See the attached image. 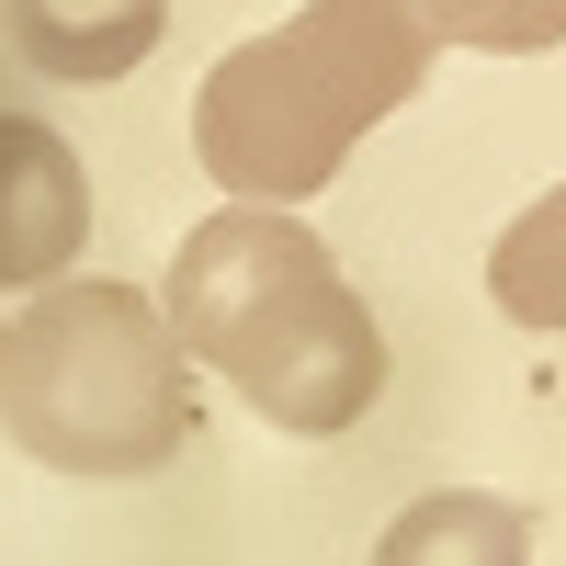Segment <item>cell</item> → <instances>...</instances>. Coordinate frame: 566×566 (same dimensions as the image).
I'll return each mask as SVG.
<instances>
[{
    "label": "cell",
    "mask_w": 566,
    "mask_h": 566,
    "mask_svg": "<svg viewBox=\"0 0 566 566\" xmlns=\"http://www.w3.org/2000/svg\"><path fill=\"white\" fill-rule=\"evenodd\" d=\"M0 34H12L23 69L69 80V91H103V80L159 57L170 0H0Z\"/></svg>",
    "instance_id": "5b68a950"
},
{
    "label": "cell",
    "mask_w": 566,
    "mask_h": 566,
    "mask_svg": "<svg viewBox=\"0 0 566 566\" xmlns=\"http://www.w3.org/2000/svg\"><path fill=\"white\" fill-rule=\"evenodd\" d=\"M159 306L181 352L216 363L272 431L328 442L386 397V328L352 295V272L295 205H227L170 250Z\"/></svg>",
    "instance_id": "6da1fadb"
},
{
    "label": "cell",
    "mask_w": 566,
    "mask_h": 566,
    "mask_svg": "<svg viewBox=\"0 0 566 566\" xmlns=\"http://www.w3.org/2000/svg\"><path fill=\"white\" fill-rule=\"evenodd\" d=\"M193 352L159 295L91 272V283H45L0 340V431L57 476H159L193 442Z\"/></svg>",
    "instance_id": "3957f363"
},
{
    "label": "cell",
    "mask_w": 566,
    "mask_h": 566,
    "mask_svg": "<svg viewBox=\"0 0 566 566\" xmlns=\"http://www.w3.org/2000/svg\"><path fill=\"white\" fill-rule=\"evenodd\" d=\"M442 45V0H306L205 69L193 159L227 181V205H306L386 114L419 103Z\"/></svg>",
    "instance_id": "7a4b0ae2"
},
{
    "label": "cell",
    "mask_w": 566,
    "mask_h": 566,
    "mask_svg": "<svg viewBox=\"0 0 566 566\" xmlns=\"http://www.w3.org/2000/svg\"><path fill=\"white\" fill-rule=\"evenodd\" d=\"M0 340H12V328H0Z\"/></svg>",
    "instance_id": "9c48e42d"
},
{
    "label": "cell",
    "mask_w": 566,
    "mask_h": 566,
    "mask_svg": "<svg viewBox=\"0 0 566 566\" xmlns=\"http://www.w3.org/2000/svg\"><path fill=\"white\" fill-rule=\"evenodd\" d=\"M442 34L476 57H544L566 45V0H442Z\"/></svg>",
    "instance_id": "ba28073f"
},
{
    "label": "cell",
    "mask_w": 566,
    "mask_h": 566,
    "mask_svg": "<svg viewBox=\"0 0 566 566\" xmlns=\"http://www.w3.org/2000/svg\"><path fill=\"white\" fill-rule=\"evenodd\" d=\"M488 295H499V317H522V328H544V340H566V181H555V193H533L522 216L499 227Z\"/></svg>",
    "instance_id": "52a82bcc"
},
{
    "label": "cell",
    "mask_w": 566,
    "mask_h": 566,
    "mask_svg": "<svg viewBox=\"0 0 566 566\" xmlns=\"http://www.w3.org/2000/svg\"><path fill=\"white\" fill-rule=\"evenodd\" d=\"M374 566H533V510L488 488H431L374 533Z\"/></svg>",
    "instance_id": "8992f818"
},
{
    "label": "cell",
    "mask_w": 566,
    "mask_h": 566,
    "mask_svg": "<svg viewBox=\"0 0 566 566\" xmlns=\"http://www.w3.org/2000/svg\"><path fill=\"white\" fill-rule=\"evenodd\" d=\"M91 239V170L57 125L34 114H0V283H69Z\"/></svg>",
    "instance_id": "277c9868"
}]
</instances>
